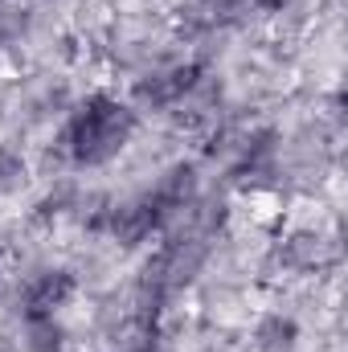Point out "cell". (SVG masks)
I'll list each match as a JSON object with an SVG mask.
<instances>
[{
  "mask_svg": "<svg viewBox=\"0 0 348 352\" xmlns=\"http://www.w3.org/2000/svg\"><path fill=\"white\" fill-rule=\"evenodd\" d=\"M135 127H140V111L127 98L94 90L83 102H74V111L66 115L58 152L74 168H102L131 144Z\"/></svg>",
  "mask_w": 348,
  "mask_h": 352,
  "instance_id": "cell-1",
  "label": "cell"
},
{
  "mask_svg": "<svg viewBox=\"0 0 348 352\" xmlns=\"http://www.w3.org/2000/svg\"><path fill=\"white\" fill-rule=\"evenodd\" d=\"M201 87H205V66L201 62L164 66V70L148 74L135 87V111H176V107H184Z\"/></svg>",
  "mask_w": 348,
  "mask_h": 352,
  "instance_id": "cell-2",
  "label": "cell"
},
{
  "mask_svg": "<svg viewBox=\"0 0 348 352\" xmlns=\"http://www.w3.org/2000/svg\"><path fill=\"white\" fill-rule=\"evenodd\" d=\"M74 291H78V283L62 266H45V270L29 274L21 287V320L25 316H58L74 299Z\"/></svg>",
  "mask_w": 348,
  "mask_h": 352,
  "instance_id": "cell-3",
  "label": "cell"
},
{
  "mask_svg": "<svg viewBox=\"0 0 348 352\" xmlns=\"http://www.w3.org/2000/svg\"><path fill=\"white\" fill-rule=\"evenodd\" d=\"M25 344L29 352H62L66 349V328L58 316H25Z\"/></svg>",
  "mask_w": 348,
  "mask_h": 352,
  "instance_id": "cell-4",
  "label": "cell"
},
{
  "mask_svg": "<svg viewBox=\"0 0 348 352\" xmlns=\"http://www.w3.org/2000/svg\"><path fill=\"white\" fill-rule=\"evenodd\" d=\"M254 340H259L262 352H291L295 349V340H299V324L287 320V316H270V320H262L259 324Z\"/></svg>",
  "mask_w": 348,
  "mask_h": 352,
  "instance_id": "cell-5",
  "label": "cell"
},
{
  "mask_svg": "<svg viewBox=\"0 0 348 352\" xmlns=\"http://www.w3.org/2000/svg\"><path fill=\"white\" fill-rule=\"evenodd\" d=\"M25 180V160L12 148H0V192H12Z\"/></svg>",
  "mask_w": 348,
  "mask_h": 352,
  "instance_id": "cell-6",
  "label": "cell"
},
{
  "mask_svg": "<svg viewBox=\"0 0 348 352\" xmlns=\"http://www.w3.org/2000/svg\"><path fill=\"white\" fill-rule=\"evenodd\" d=\"M127 352H160V344H152V340H144V344H135V349H127Z\"/></svg>",
  "mask_w": 348,
  "mask_h": 352,
  "instance_id": "cell-7",
  "label": "cell"
}]
</instances>
